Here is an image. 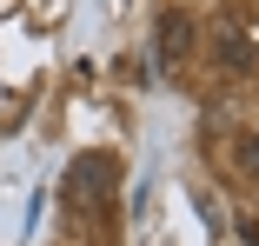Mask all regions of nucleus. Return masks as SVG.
Masks as SVG:
<instances>
[{
	"instance_id": "1",
	"label": "nucleus",
	"mask_w": 259,
	"mask_h": 246,
	"mask_svg": "<svg viewBox=\"0 0 259 246\" xmlns=\"http://www.w3.org/2000/svg\"><path fill=\"white\" fill-rule=\"evenodd\" d=\"M206 54H213L226 73H252V67H259V14L226 7L213 27H206Z\"/></svg>"
},
{
	"instance_id": "2",
	"label": "nucleus",
	"mask_w": 259,
	"mask_h": 246,
	"mask_svg": "<svg viewBox=\"0 0 259 246\" xmlns=\"http://www.w3.org/2000/svg\"><path fill=\"white\" fill-rule=\"evenodd\" d=\"M193 40H199L193 14H186V7H166V14H160V40H153V67H180V60L193 54Z\"/></svg>"
},
{
	"instance_id": "3",
	"label": "nucleus",
	"mask_w": 259,
	"mask_h": 246,
	"mask_svg": "<svg viewBox=\"0 0 259 246\" xmlns=\"http://www.w3.org/2000/svg\"><path fill=\"white\" fill-rule=\"evenodd\" d=\"M113 160L107 153H87V160H73V180H67V200L73 207H93V200H107V193H113Z\"/></svg>"
},
{
	"instance_id": "4",
	"label": "nucleus",
	"mask_w": 259,
	"mask_h": 246,
	"mask_svg": "<svg viewBox=\"0 0 259 246\" xmlns=\"http://www.w3.org/2000/svg\"><path fill=\"white\" fill-rule=\"evenodd\" d=\"M239 167H246V173H252V180H259V127H252V133H246V140H239Z\"/></svg>"
}]
</instances>
